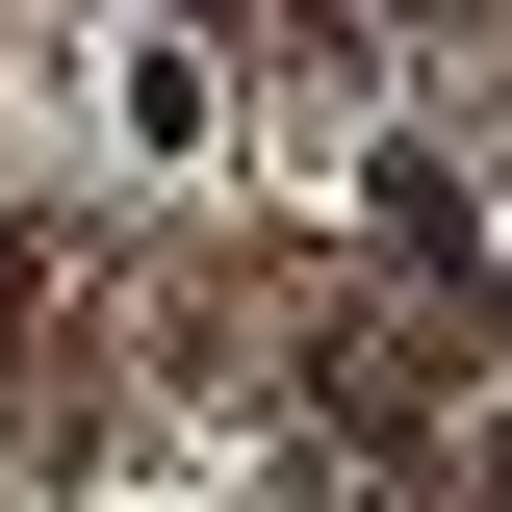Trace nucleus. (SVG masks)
<instances>
[{"instance_id": "f257e3e1", "label": "nucleus", "mask_w": 512, "mask_h": 512, "mask_svg": "<svg viewBox=\"0 0 512 512\" xmlns=\"http://www.w3.org/2000/svg\"><path fill=\"white\" fill-rule=\"evenodd\" d=\"M0 333H26V256H0Z\"/></svg>"}]
</instances>
